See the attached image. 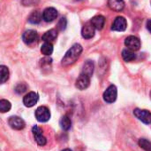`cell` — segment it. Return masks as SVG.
<instances>
[{
  "instance_id": "1",
  "label": "cell",
  "mask_w": 151,
  "mask_h": 151,
  "mask_svg": "<svg viewBox=\"0 0 151 151\" xmlns=\"http://www.w3.org/2000/svg\"><path fill=\"white\" fill-rule=\"evenodd\" d=\"M82 53V47L79 44H73L65 53L64 58L62 59V66L68 67L73 65L81 56Z\"/></svg>"
},
{
  "instance_id": "2",
  "label": "cell",
  "mask_w": 151,
  "mask_h": 151,
  "mask_svg": "<svg viewBox=\"0 0 151 151\" xmlns=\"http://www.w3.org/2000/svg\"><path fill=\"white\" fill-rule=\"evenodd\" d=\"M35 118L37 119L38 122L45 123V122L50 120V109L47 107L41 106V107L37 108V109L35 110Z\"/></svg>"
},
{
  "instance_id": "3",
  "label": "cell",
  "mask_w": 151,
  "mask_h": 151,
  "mask_svg": "<svg viewBox=\"0 0 151 151\" xmlns=\"http://www.w3.org/2000/svg\"><path fill=\"white\" fill-rule=\"evenodd\" d=\"M118 90L114 85H110L104 93V100L107 103H113L117 100Z\"/></svg>"
},
{
  "instance_id": "4",
  "label": "cell",
  "mask_w": 151,
  "mask_h": 151,
  "mask_svg": "<svg viewBox=\"0 0 151 151\" xmlns=\"http://www.w3.org/2000/svg\"><path fill=\"white\" fill-rule=\"evenodd\" d=\"M134 115L142 123L146 125L151 124V112H150L149 110L135 109L134 110Z\"/></svg>"
},
{
  "instance_id": "5",
  "label": "cell",
  "mask_w": 151,
  "mask_h": 151,
  "mask_svg": "<svg viewBox=\"0 0 151 151\" xmlns=\"http://www.w3.org/2000/svg\"><path fill=\"white\" fill-rule=\"evenodd\" d=\"M125 44L127 49H130L134 52L138 51L141 47V41L135 36H129L125 40Z\"/></svg>"
},
{
  "instance_id": "6",
  "label": "cell",
  "mask_w": 151,
  "mask_h": 151,
  "mask_svg": "<svg viewBox=\"0 0 151 151\" xmlns=\"http://www.w3.org/2000/svg\"><path fill=\"white\" fill-rule=\"evenodd\" d=\"M127 20L125 19V17L119 16L114 20L112 26H111V29L114 31L122 32L127 29Z\"/></svg>"
},
{
  "instance_id": "7",
  "label": "cell",
  "mask_w": 151,
  "mask_h": 151,
  "mask_svg": "<svg viewBox=\"0 0 151 151\" xmlns=\"http://www.w3.org/2000/svg\"><path fill=\"white\" fill-rule=\"evenodd\" d=\"M32 133L34 135V138L35 140V142H37V144L39 146H44L47 143V140L46 138L43 136L42 130L37 126V125H34L32 128Z\"/></svg>"
},
{
  "instance_id": "8",
  "label": "cell",
  "mask_w": 151,
  "mask_h": 151,
  "mask_svg": "<svg viewBox=\"0 0 151 151\" xmlns=\"http://www.w3.org/2000/svg\"><path fill=\"white\" fill-rule=\"evenodd\" d=\"M89 85H90V77L82 73L77 78L75 83V86L79 90H85L89 86Z\"/></svg>"
},
{
  "instance_id": "9",
  "label": "cell",
  "mask_w": 151,
  "mask_h": 151,
  "mask_svg": "<svg viewBox=\"0 0 151 151\" xmlns=\"http://www.w3.org/2000/svg\"><path fill=\"white\" fill-rule=\"evenodd\" d=\"M38 94L35 92H30L28 93H27L24 98H23V103L26 107L27 108H31L33 106H35L37 101H38Z\"/></svg>"
},
{
  "instance_id": "10",
  "label": "cell",
  "mask_w": 151,
  "mask_h": 151,
  "mask_svg": "<svg viewBox=\"0 0 151 151\" xmlns=\"http://www.w3.org/2000/svg\"><path fill=\"white\" fill-rule=\"evenodd\" d=\"M8 124L14 130H22L26 125L24 120L22 118H20L19 117H17V116L11 117L8 119Z\"/></svg>"
},
{
  "instance_id": "11",
  "label": "cell",
  "mask_w": 151,
  "mask_h": 151,
  "mask_svg": "<svg viewBox=\"0 0 151 151\" xmlns=\"http://www.w3.org/2000/svg\"><path fill=\"white\" fill-rule=\"evenodd\" d=\"M37 38H38V34L35 30L33 29H28L25 31L22 35V39L24 43H26L27 44H32L35 43Z\"/></svg>"
},
{
  "instance_id": "12",
  "label": "cell",
  "mask_w": 151,
  "mask_h": 151,
  "mask_svg": "<svg viewBox=\"0 0 151 151\" xmlns=\"http://www.w3.org/2000/svg\"><path fill=\"white\" fill-rule=\"evenodd\" d=\"M58 17V11L54 7H48L42 12V19L46 22H51Z\"/></svg>"
},
{
  "instance_id": "13",
  "label": "cell",
  "mask_w": 151,
  "mask_h": 151,
  "mask_svg": "<svg viewBox=\"0 0 151 151\" xmlns=\"http://www.w3.org/2000/svg\"><path fill=\"white\" fill-rule=\"evenodd\" d=\"M95 29H96L95 27L90 21L87 22L81 29V35L84 38L90 39L95 36Z\"/></svg>"
},
{
  "instance_id": "14",
  "label": "cell",
  "mask_w": 151,
  "mask_h": 151,
  "mask_svg": "<svg viewBox=\"0 0 151 151\" xmlns=\"http://www.w3.org/2000/svg\"><path fill=\"white\" fill-rule=\"evenodd\" d=\"M90 22L93 24V26L95 27L96 29L101 30L104 27L105 18L103 15H96V16H95V17L92 18V20H90Z\"/></svg>"
},
{
  "instance_id": "15",
  "label": "cell",
  "mask_w": 151,
  "mask_h": 151,
  "mask_svg": "<svg viewBox=\"0 0 151 151\" xmlns=\"http://www.w3.org/2000/svg\"><path fill=\"white\" fill-rule=\"evenodd\" d=\"M108 5L113 11L120 12L125 7V2L124 0H108Z\"/></svg>"
},
{
  "instance_id": "16",
  "label": "cell",
  "mask_w": 151,
  "mask_h": 151,
  "mask_svg": "<svg viewBox=\"0 0 151 151\" xmlns=\"http://www.w3.org/2000/svg\"><path fill=\"white\" fill-rule=\"evenodd\" d=\"M58 37V30L56 29H50L47 32H45L42 36V40L45 43H51L54 42Z\"/></svg>"
},
{
  "instance_id": "17",
  "label": "cell",
  "mask_w": 151,
  "mask_h": 151,
  "mask_svg": "<svg viewBox=\"0 0 151 151\" xmlns=\"http://www.w3.org/2000/svg\"><path fill=\"white\" fill-rule=\"evenodd\" d=\"M122 58L125 61L130 62L136 59V54L134 53V51H132L130 49H125L122 51Z\"/></svg>"
},
{
  "instance_id": "18",
  "label": "cell",
  "mask_w": 151,
  "mask_h": 151,
  "mask_svg": "<svg viewBox=\"0 0 151 151\" xmlns=\"http://www.w3.org/2000/svg\"><path fill=\"white\" fill-rule=\"evenodd\" d=\"M93 72H94V63L93 61H87L84 65H83V68H82V74H85L88 77H91V76L93 75Z\"/></svg>"
},
{
  "instance_id": "19",
  "label": "cell",
  "mask_w": 151,
  "mask_h": 151,
  "mask_svg": "<svg viewBox=\"0 0 151 151\" xmlns=\"http://www.w3.org/2000/svg\"><path fill=\"white\" fill-rule=\"evenodd\" d=\"M42 19V15L39 11H34L31 12V14L28 17V21L32 24H38L41 22Z\"/></svg>"
},
{
  "instance_id": "20",
  "label": "cell",
  "mask_w": 151,
  "mask_h": 151,
  "mask_svg": "<svg viewBox=\"0 0 151 151\" xmlns=\"http://www.w3.org/2000/svg\"><path fill=\"white\" fill-rule=\"evenodd\" d=\"M60 125H61V128H62L63 130H65V131L69 130V129L71 128V126H72L71 118H70L67 115L64 116V117L61 118V120H60Z\"/></svg>"
},
{
  "instance_id": "21",
  "label": "cell",
  "mask_w": 151,
  "mask_h": 151,
  "mask_svg": "<svg viewBox=\"0 0 151 151\" xmlns=\"http://www.w3.org/2000/svg\"><path fill=\"white\" fill-rule=\"evenodd\" d=\"M41 52L45 56H50L53 53V45L51 43H44L41 47Z\"/></svg>"
},
{
  "instance_id": "22",
  "label": "cell",
  "mask_w": 151,
  "mask_h": 151,
  "mask_svg": "<svg viewBox=\"0 0 151 151\" xmlns=\"http://www.w3.org/2000/svg\"><path fill=\"white\" fill-rule=\"evenodd\" d=\"M9 78V70L8 68L2 65L0 66V82L2 84L5 83Z\"/></svg>"
},
{
  "instance_id": "23",
  "label": "cell",
  "mask_w": 151,
  "mask_h": 151,
  "mask_svg": "<svg viewBox=\"0 0 151 151\" xmlns=\"http://www.w3.org/2000/svg\"><path fill=\"white\" fill-rule=\"evenodd\" d=\"M12 108V105L10 103V101H6V100H1L0 101V111L2 113H5L8 112Z\"/></svg>"
},
{
  "instance_id": "24",
  "label": "cell",
  "mask_w": 151,
  "mask_h": 151,
  "mask_svg": "<svg viewBox=\"0 0 151 151\" xmlns=\"http://www.w3.org/2000/svg\"><path fill=\"white\" fill-rule=\"evenodd\" d=\"M139 146L145 151H151V142L146 139H140Z\"/></svg>"
},
{
  "instance_id": "25",
  "label": "cell",
  "mask_w": 151,
  "mask_h": 151,
  "mask_svg": "<svg viewBox=\"0 0 151 151\" xmlns=\"http://www.w3.org/2000/svg\"><path fill=\"white\" fill-rule=\"evenodd\" d=\"M27 90V85L25 83H20V84H19V85L15 87V92H16L18 94H22V93H24Z\"/></svg>"
},
{
  "instance_id": "26",
  "label": "cell",
  "mask_w": 151,
  "mask_h": 151,
  "mask_svg": "<svg viewBox=\"0 0 151 151\" xmlns=\"http://www.w3.org/2000/svg\"><path fill=\"white\" fill-rule=\"evenodd\" d=\"M66 26H67V20H66V19L65 18H61L59 20L58 23V28L59 30L63 31L64 29H65Z\"/></svg>"
},
{
  "instance_id": "27",
  "label": "cell",
  "mask_w": 151,
  "mask_h": 151,
  "mask_svg": "<svg viewBox=\"0 0 151 151\" xmlns=\"http://www.w3.org/2000/svg\"><path fill=\"white\" fill-rule=\"evenodd\" d=\"M40 0H22L21 3L24 6H33L37 5L39 4Z\"/></svg>"
},
{
  "instance_id": "28",
  "label": "cell",
  "mask_w": 151,
  "mask_h": 151,
  "mask_svg": "<svg viewBox=\"0 0 151 151\" xmlns=\"http://www.w3.org/2000/svg\"><path fill=\"white\" fill-rule=\"evenodd\" d=\"M147 28H148V30L151 33V20H150L147 22Z\"/></svg>"
},
{
  "instance_id": "29",
  "label": "cell",
  "mask_w": 151,
  "mask_h": 151,
  "mask_svg": "<svg viewBox=\"0 0 151 151\" xmlns=\"http://www.w3.org/2000/svg\"><path fill=\"white\" fill-rule=\"evenodd\" d=\"M62 151H72L71 150H69V149H65V150H64Z\"/></svg>"
},
{
  "instance_id": "30",
  "label": "cell",
  "mask_w": 151,
  "mask_h": 151,
  "mask_svg": "<svg viewBox=\"0 0 151 151\" xmlns=\"http://www.w3.org/2000/svg\"><path fill=\"white\" fill-rule=\"evenodd\" d=\"M76 1H81V0H76Z\"/></svg>"
},
{
  "instance_id": "31",
  "label": "cell",
  "mask_w": 151,
  "mask_h": 151,
  "mask_svg": "<svg viewBox=\"0 0 151 151\" xmlns=\"http://www.w3.org/2000/svg\"><path fill=\"white\" fill-rule=\"evenodd\" d=\"M150 96H151V93H150Z\"/></svg>"
}]
</instances>
